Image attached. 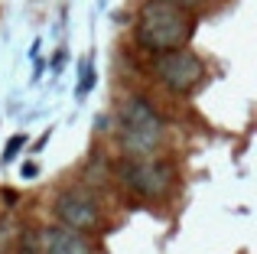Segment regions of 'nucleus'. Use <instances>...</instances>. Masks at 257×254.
I'll return each mask as SVG.
<instances>
[{
    "label": "nucleus",
    "mask_w": 257,
    "mask_h": 254,
    "mask_svg": "<svg viewBox=\"0 0 257 254\" xmlns=\"http://www.w3.org/2000/svg\"><path fill=\"white\" fill-rule=\"evenodd\" d=\"M195 30V20L189 10H179V7L166 4V0H147L140 7L137 17V43L144 46L147 52H173L182 49L189 43Z\"/></svg>",
    "instance_id": "nucleus-1"
},
{
    "label": "nucleus",
    "mask_w": 257,
    "mask_h": 254,
    "mask_svg": "<svg viewBox=\"0 0 257 254\" xmlns=\"http://www.w3.org/2000/svg\"><path fill=\"white\" fill-rule=\"evenodd\" d=\"M120 131V150L131 160H147L163 147L166 140V121L160 114V108L144 95H134L120 104V117H117Z\"/></svg>",
    "instance_id": "nucleus-2"
},
{
    "label": "nucleus",
    "mask_w": 257,
    "mask_h": 254,
    "mask_svg": "<svg viewBox=\"0 0 257 254\" xmlns=\"http://www.w3.org/2000/svg\"><path fill=\"white\" fill-rule=\"evenodd\" d=\"M120 179H124V186L131 192H137V196L144 199H163L173 192L176 186V173L170 163H163V160H127L124 166H120Z\"/></svg>",
    "instance_id": "nucleus-3"
},
{
    "label": "nucleus",
    "mask_w": 257,
    "mask_h": 254,
    "mask_svg": "<svg viewBox=\"0 0 257 254\" xmlns=\"http://www.w3.org/2000/svg\"><path fill=\"white\" fill-rule=\"evenodd\" d=\"M157 78L166 85L176 95H189L202 85L205 78V62H202L195 52H189L186 46L182 49H173V52H160L157 56Z\"/></svg>",
    "instance_id": "nucleus-4"
},
{
    "label": "nucleus",
    "mask_w": 257,
    "mask_h": 254,
    "mask_svg": "<svg viewBox=\"0 0 257 254\" xmlns=\"http://www.w3.org/2000/svg\"><path fill=\"white\" fill-rule=\"evenodd\" d=\"M56 218L62 228L88 235L101 225V205L88 189H65L56 199Z\"/></svg>",
    "instance_id": "nucleus-5"
},
{
    "label": "nucleus",
    "mask_w": 257,
    "mask_h": 254,
    "mask_svg": "<svg viewBox=\"0 0 257 254\" xmlns=\"http://www.w3.org/2000/svg\"><path fill=\"white\" fill-rule=\"evenodd\" d=\"M33 238H36V254H94L88 235L72 231V228H62V225L39 228Z\"/></svg>",
    "instance_id": "nucleus-6"
},
{
    "label": "nucleus",
    "mask_w": 257,
    "mask_h": 254,
    "mask_svg": "<svg viewBox=\"0 0 257 254\" xmlns=\"http://www.w3.org/2000/svg\"><path fill=\"white\" fill-rule=\"evenodd\" d=\"M91 82H94V72H91V62H82V85H78V95H88V88H91Z\"/></svg>",
    "instance_id": "nucleus-7"
},
{
    "label": "nucleus",
    "mask_w": 257,
    "mask_h": 254,
    "mask_svg": "<svg viewBox=\"0 0 257 254\" xmlns=\"http://www.w3.org/2000/svg\"><path fill=\"white\" fill-rule=\"evenodd\" d=\"M23 140H26V137H13V140H10V147H7V150H4V160H7V163H10V160L17 157V150H20V147H23Z\"/></svg>",
    "instance_id": "nucleus-8"
},
{
    "label": "nucleus",
    "mask_w": 257,
    "mask_h": 254,
    "mask_svg": "<svg viewBox=\"0 0 257 254\" xmlns=\"http://www.w3.org/2000/svg\"><path fill=\"white\" fill-rule=\"evenodd\" d=\"M166 4H173V7H179V10H192V7H199L202 0H166Z\"/></svg>",
    "instance_id": "nucleus-9"
}]
</instances>
